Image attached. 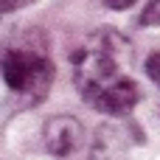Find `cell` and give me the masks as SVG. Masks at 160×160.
Returning a JSON list of instances; mask_svg holds the SVG:
<instances>
[{
    "label": "cell",
    "mask_w": 160,
    "mask_h": 160,
    "mask_svg": "<svg viewBox=\"0 0 160 160\" xmlns=\"http://www.w3.org/2000/svg\"><path fill=\"white\" fill-rule=\"evenodd\" d=\"M127 56V39L118 31H96L87 45L73 56V79L87 104H93L107 87L121 82Z\"/></svg>",
    "instance_id": "1"
},
{
    "label": "cell",
    "mask_w": 160,
    "mask_h": 160,
    "mask_svg": "<svg viewBox=\"0 0 160 160\" xmlns=\"http://www.w3.org/2000/svg\"><path fill=\"white\" fill-rule=\"evenodd\" d=\"M3 79L6 87L20 98V104L31 107L42 101L53 84V62L31 48H8L3 53Z\"/></svg>",
    "instance_id": "2"
},
{
    "label": "cell",
    "mask_w": 160,
    "mask_h": 160,
    "mask_svg": "<svg viewBox=\"0 0 160 160\" xmlns=\"http://www.w3.org/2000/svg\"><path fill=\"white\" fill-rule=\"evenodd\" d=\"M84 141V129H82V121L73 118V115H51L45 121V129H42V143H45V152L53 155V158H68L73 155Z\"/></svg>",
    "instance_id": "3"
},
{
    "label": "cell",
    "mask_w": 160,
    "mask_h": 160,
    "mask_svg": "<svg viewBox=\"0 0 160 160\" xmlns=\"http://www.w3.org/2000/svg\"><path fill=\"white\" fill-rule=\"evenodd\" d=\"M138 98H141V90H138L135 79L124 76L121 82H115L112 87H107L90 107H96V110L104 112V115H129V112L135 110Z\"/></svg>",
    "instance_id": "4"
},
{
    "label": "cell",
    "mask_w": 160,
    "mask_h": 160,
    "mask_svg": "<svg viewBox=\"0 0 160 160\" xmlns=\"http://www.w3.org/2000/svg\"><path fill=\"white\" fill-rule=\"evenodd\" d=\"M127 155H129L127 129H121L115 124H104L96 129L87 160H127Z\"/></svg>",
    "instance_id": "5"
},
{
    "label": "cell",
    "mask_w": 160,
    "mask_h": 160,
    "mask_svg": "<svg viewBox=\"0 0 160 160\" xmlns=\"http://www.w3.org/2000/svg\"><path fill=\"white\" fill-rule=\"evenodd\" d=\"M138 25L141 28H155V25H160V0H149L146 3V8L138 17Z\"/></svg>",
    "instance_id": "6"
},
{
    "label": "cell",
    "mask_w": 160,
    "mask_h": 160,
    "mask_svg": "<svg viewBox=\"0 0 160 160\" xmlns=\"http://www.w3.org/2000/svg\"><path fill=\"white\" fill-rule=\"evenodd\" d=\"M146 73H149V79L160 87V53H152L146 59Z\"/></svg>",
    "instance_id": "7"
},
{
    "label": "cell",
    "mask_w": 160,
    "mask_h": 160,
    "mask_svg": "<svg viewBox=\"0 0 160 160\" xmlns=\"http://www.w3.org/2000/svg\"><path fill=\"white\" fill-rule=\"evenodd\" d=\"M31 3H37V0H0L3 14H11V11H17V8H25V6H31Z\"/></svg>",
    "instance_id": "8"
},
{
    "label": "cell",
    "mask_w": 160,
    "mask_h": 160,
    "mask_svg": "<svg viewBox=\"0 0 160 160\" xmlns=\"http://www.w3.org/2000/svg\"><path fill=\"white\" fill-rule=\"evenodd\" d=\"M135 0H104V6L107 8H112V11H124V8H129Z\"/></svg>",
    "instance_id": "9"
}]
</instances>
